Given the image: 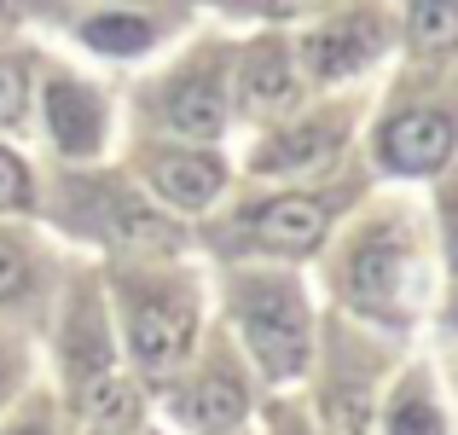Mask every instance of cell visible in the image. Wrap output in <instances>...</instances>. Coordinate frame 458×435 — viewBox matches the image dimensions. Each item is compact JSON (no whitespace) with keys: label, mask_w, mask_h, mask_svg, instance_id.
<instances>
[{"label":"cell","mask_w":458,"mask_h":435,"mask_svg":"<svg viewBox=\"0 0 458 435\" xmlns=\"http://www.w3.org/2000/svg\"><path fill=\"white\" fill-rule=\"evenodd\" d=\"M47 123H53V140L64 151H93L99 145V105L81 88H70V81L47 88Z\"/></svg>","instance_id":"obj_7"},{"label":"cell","mask_w":458,"mask_h":435,"mask_svg":"<svg viewBox=\"0 0 458 435\" xmlns=\"http://www.w3.org/2000/svg\"><path fill=\"white\" fill-rule=\"evenodd\" d=\"M453 320H458V226H453Z\"/></svg>","instance_id":"obj_19"},{"label":"cell","mask_w":458,"mask_h":435,"mask_svg":"<svg viewBox=\"0 0 458 435\" xmlns=\"http://www.w3.org/2000/svg\"><path fill=\"white\" fill-rule=\"evenodd\" d=\"M291 435H296V430H291Z\"/></svg>","instance_id":"obj_22"},{"label":"cell","mask_w":458,"mask_h":435,"mask_svg":"<svg viewBox=\"0 0 458 435\" xmlns=\"http://www.w3.org/2000/svg\"><path fill=\"white\" fill-rule=\"evenodd\" d=\"M412 30H418L424 47L458 41V0H418V6H412Z\"/></svg>","instance_id":"obj_14"},{"label":"cell","mask_w":458,"mask_h":435,"mask_svg":"<svg viewBox=\"0 0 458 435\" xmlns=\"http://www.w3.org/2000/svg\"><path fill=\"white\" fill-rule=\"evenodd\" d=\"M151 180L163 186V198H174L180 209H203V203L215 198V186H221V163H209V157H157L151 163Z\"/></svg>","instance_id":"obj_9"},{"label":"cell","mask_w":458,"mask_h":435,"mask_svg":"<svg viewBox=\"0 0 458 435\" xmlns=\"http://www.w3.org/2000/svg\"><path fill=\"white\" fill-rule=\"evenodd\" d=\"M238 320H244L250 348L261 354V366L273 378H296L308 354V325H302V302H296L291 285H244L238 290Z\"/></svg>","instance_id":"obj_1"},{"label":"cell","mask_w":458,"mask_h":435,"mask_svg":"<svg viewBox=\"0 0 458 435\" xmlns=\"http://www.w3.org/2000/svg\"><path fill=\"white\" fill-rule=\"evenodd\" d=\"M23 203H30V180H23L18 157L0 151V209H23Z\"/></svg>","instance_id":"obj_18"},{"label":"cell","mask_w":458,"mask_h":435,"mask_svg":"<svg viewBox=\"0 0 458 435\" xmlns=\"http://www.w3.org/2000/svg\"><path fill=\"white\" fill-rule=\"evenodd\" d=\"M389 435H441V418H436V406L424 401V395H401V401L389 406Z\"/></svg>","instance_id":"obj_15"},{"label":"cell","mask_w":458,"mask_h":435,"mask_svg":"<svg viewBox=\"0 0 458 435\" xmlns=\"http://www.w3.org/2000/svg\"><path fill=\"white\" fill-rule=\"evenodd\" d=\"M284 12H308V6H325V0H279Z\"/></svg>","instance_id":"obj_20"},{"label":"cell","mask_w":458,"mask_h":435,"mask_svg":"<svg viewBox=\"0 0 458 435\" xmlns=\"http://www.w3.org/2000/svg\"><path fill=\"white\" fill-rule=\"evenodd\" d=\"M453 123L441 111H406L383 128V163L401 168V175H429V168L447 163L453 151Z\"/></svg>","instance_id":"obj_4"},{"label":"cell","mask_w":458,"mask_h":435,"mask_svg":"<svg viewBox=\"0 0 458 435\" xmlns=\"http://www.w3.org/2000/svg\"><path fill=\"white\" fill-rule=\"evenodd\" d=\"M81 35H88L93 47H105V53H140V47H151L146 18H93Z\"/></svg>","instance_id":"obj_13"},{"label":"cell","mask_w":458,"mask_h":435,"mask_svg":"<svg viewBox=\"0 0 458 435\" xmlns=\"http://www.w3.org/2000/svg\"><path fill=\"white\" fill-rule=\"evenodd\" d=\"M128 343H134L146 371H168L191 343V308L174 302L168 290H146L134 302V313H128Z\"/></svg>","instance_id":"obj_2"},{"label":"cell","mask_w":458,"mask_h":435,"mask_svg":"<svg viewBox=\"0 0 458 435\" xmlns=\"http://www.w3.org/2000/svg\"><path fill=\"white\" fill-rule=\"evenodd\" d=\"M244 383H238L233 366H209L203 371V383L191 389V418H198L203 430H221V424H238L244 418Z\"/></svg>","instance_id":"obj_11"},{"label":"cell","mask_w":458,"mask_h":435,"mask_svg":"<svg viewBox=\"0 0 458 435\" xmlns=\"http://www.w3.org/2000/svg\"><path fill=\"white\" fill-rule=\"evenodd\" d=\"M168 123L191 140H215L226 128V99H221V81L215 76H191L186 88H174L168 99Z\"/></svg>","instance_id":"obj_8"},{"label":"cell","mask_w":458,"mask_h":435,"mask_svg":"<svg viewBox=\"0 0 458 435\" xmlns=\"http://www.w3.org/2000/svg\"><path fill=\"white\" fill-rule=\"evenodd\" d=\"M23 285H30V261H23V250L12 238H0V302L23 296Z\"/></svg>","instance_id":"obj_17"},{"label":"cell","mask_w":458,"mask_h":435,"mask_svg":"<svg viewBox=\"0 0 458 435\" xmlns=\"http://www.w3.org/2000/svg\"><path fill=\"white\" fill-rule=\"evenodd\" d=\"M325 221H331V215L313 198H273L267 209L250 215V233L273 250H313L325 238Z\"/></svg>","instance_id":"obj_5"},{"label":"cell","mask_w":458,"mask_h":435,"mask_svg":"<svg viewBox=\"0 0 458 435\" xmlns=\"http://www.w3.org/2000/svg\"><path fill=\"white\" fill-rule=\"evenodd\" d=\"M377 47V35L371 30H360V23H336V30H313L308 41H302V70L308 76H319V81H331V76H348V70L360 64V58Z\"/></svg>","instance_id":"obj_6"},{"label":"cell","mask_w":458,"mask_h":435,"mask_svg":"<svg viewBox=\"0 0 458 435\" xmlns=\"http://www.w3.org/2000/svg\"><path fill=\"white\" fill-rule=\"evenodd\" d=\"M23 99H30V81H23V64L0 58V128L23 116Z\"/></svg>","instance_id":"obj_16"},{"label":"cell","mask_w":458,"mask_h":435,"mask_svg":"<svg viewBox=\"0 0 458 435\" xmlns=\"http://www.w3.org/2000/svg\"><path fill=\"white\" fill-rule=\"evenodd\" d=\"M331 157V134H313V128H296V134L273 140L267 151H261V168L267 175H291V168H313Z\"/></svg>","instance_id":"obj_12"},{"label":"cell","mask_w":458,"mask_h":435,"mask_svg":"<svg viewBox=\"0 0 458 435\" xmlns=\"http://www.w3.org/2000/svg\"><path fill=\"white\" fill-rule=\"evenodd\" d=\"M401 279H406V250H401L394 233H371L366 244L354 250V261H348V290H354V302L366 313H383V320L401 313Z\"/></svg>","instance_id":"obj_3"},{"label":"cell","mask_w":458,"mask_h":435,"mask_svg":"<svg viewBox=\"0 0 458 435\" xmlns=\"http://www.w3.org/2000/svg\"><path fill=\"white\" fill-rule=\"evenodd\" d=\"M12 435H53L47 424H23V430H12Z\"/></svg>","instance_id":"obj_21"},{"label":"cell","mask_w":458,"mask_h":435,"mask_svg":"<svg viewBox=\"0 0 458 435\" xmlns=\"http://www.w3.org/2000/svg\"><path fill=\"white\" fill-rule=\"evenodd\" d=\"M296 93L291 81V64H284L279 47H261V53H250V70H244V111L250 116H267V111H284Z\"/></svg>","instance_id":"obj_10"}]
</instances>
